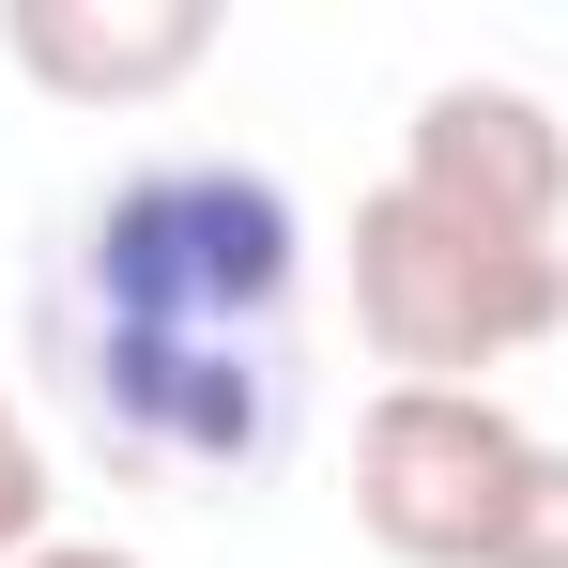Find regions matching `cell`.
Instances as JSON below:
<instances>
[{
  "label": "cell",
  "mask_w": 568,
  "mask_h": 568,
  "mask_svg": "<svg viewBox=\"0 0 568 568\" xmlns=\"http://www.w3.org/2000/svg\"><path fill=\"white\" fill-rule=\"evenodd\" d=\"M47 507H62V491H47V446H31V415L0 399V568H16V554H47V538H62Z\"/></svg>",
  "instance_id": "6"
},
{
  "label": "cell",
  "mask_w": 568,
  "mask_h": 568,
  "mask_svg": "<svg viewBox=\"0 0 568 568\" xmlns=\"http://www.w3.org/2000/svg\"><path fill=\"white\" fill-rule=\"evenodd\" d=\"M399 170L446 185V200H491V215L568 231V123L523 93V78H430L415 123H399Z\"/></svg>",
  "instance_id": "5"
},
{
  "label": "cell",
  "mask_w": 568,
  "mask_h": 568,
  "mask_svg": "<svg viewBox=\"0 0 568 568\" xmlns=\"http://www.w3.org/2000/svg\"><path fill=\"white\" fill-rule=\"evenodd\" d=\"M538 491V430L491 384H384L354 415V523L399 568H491Z\"/></svg>",
  "instance_id": "3"
},
{
  "label": "cell",
  "mask_w": 568,
  "mask_h": 568,
  "mask_svg": "<svg viewBox=\"0 0 568 568\" xmlns=\"http://www.w3.org/2000/svg\"><path fill=\"white\" fill-rule=\"evenodd\" d=\"M568 323V231L446 200L415 170H384L354 200V338L399 384H491L507 354H538Z\"/></svg>",
  "instance_id": "2"
},
{
  "label": "cell",
  "mask_w": 568,
  "mask_h": 568,
  "mask_svg": "<svg viewBox=\"0 0 568 568\" xmlns=\"http://www.w3.org/2000/svg\"><path fill=\"white\" fill-rule=\"evenodd\" d=\"M491 568H568V446H538V491H523V523H507Z\"/></svg>",
  "instance_id": "7"
},
{
  "label": "cell",
  "mask_w": 568,
  "mask_h": 568,
  "mask_svg": "<svg viewBox=\"0 0 568 568\" xmlns=\"http://www.w3.org/2000/svg\"><path fill=\"white\" fill-rule=\"evenodd\" d=\"M0 47L62 108H154L215 62V0H0Z\"/></svg>",
  "instance_id": "4"
},
{
  "label": "cell",
  "mask_w": 568,
  "mask_h": 568,
  "mask_svg": "<svg viewBox=\"0 0 568 568\" xmlns=\"http://www.w3.org/2000/svg\"><path fill=\"white\" fill-rule=\"evenodd\" d=\"M47 369L108 462L246 491L307 399V215L246 154H139L78 200L47 277Z\"/></svg>",
  "instance_id": "1"
},
{
  "label": "cell",
  "mask_w": 568,
  "mask_h": 568,
  "mask_svg": "<svg viewBox=\"0 0 568 568\" xmlns=\"http://www.w3.org/2000/svg\"><path fill=\"white\" fill-rule=\"evenodd\" d=\"M16 568H154V554H123V538H47V554H16Z\"/></svg>",
  "instance_id": "8"
}]
</instances>
